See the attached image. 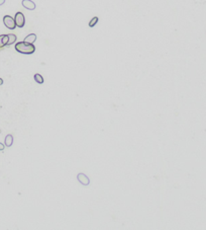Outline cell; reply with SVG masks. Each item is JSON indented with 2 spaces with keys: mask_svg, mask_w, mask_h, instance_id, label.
<instances>
[{
  "mask_svg": "<svg viewBox=\"0 0 206 230\" xmlns=\"http://www.w3.org/2000/svg\"><path fill=\"white\" fill-rule=\"evenodd\" d=\"M15 50L18 53L23 55H31L35 52V47L34 44H28V43L18 42L15 44Z\"/></svg>",
  "mask_w": 206,
  "mask_h": 230,
  "instance_id": "1",
  "label": "cell"
},
{
  "mask_svg": "<svg viewBox=\"0 0 206 230\" xmlns=\"http://www.w3.org/2000/svg\"><path fill=\"white\" fill-rule=\"evenodd\" d=\"M3 23H4V25L9 29H14L16 28L14 18L10 15H5L4 17H3Z\"/></svg>",
  "mask_w": 206,
  "mask_h": 230,
  "instance_id": "2",
  "label": "cell"
},
{
  "mask_svg": "<svg viewBox=\"0 0 206 230\" xmlns=\"http://www.w3.org/2000/svg\"><path fill=\"white\" fill-rule=\"evenodd\" d=\"M14 21H15V25L17 28L21 29L25 25V18H24V15H23L22 12H16L15 13Z\"/></svg>",
  "mask_w": 206,
  "mask_h": 230,
  "instance_id": "3",
  "label": "cell"
},
{
  "mask_svg": "<svg viewBox=\"0 0 206 230\" xmlns=\"http://www.w3.org/2000/svg\"><path fill=\"white\" fill-rule=\"evenodd\" d=\"M77 179L79 181V182H80V184L83 185V186H88V185H90V179H89L88 176L86 175L85 173H83V172L78 173Z\"/></svg>",
  "mask_w": 206,
  "mask_h": 230,
  "instance_id": "4",
  "label": "cell"
},
{
  "mask_svg": "<svg viewBox=\"0 0 206 230\" xmlns=\"http://www.w3.org/2000/svg\"><path fill=\"white\" fill-rule=\"evenodd\" d=\"M22 6L25 9H28V10H35V3L32 1V0H22L21 1Z\"/></svg>",
  "mask_w": 206,
  "mask_h": 230,
  "instance_id": "5",
  "label": "cell"
},
{
  "mask_svg": "<svg viewBox=\"0 0 206 230\" xmlns=\"http://www.w3.org/2000/svg\"><path fill=\"white\" fill-rule=\"evenodd\" d=\"M36 41V35L35 34H29L28 36H26L24 38V42L28 43V44H34Z\"/></svg>",
  "mask_w": 206,
  "mask_h": 230,
  "instance_id": "6",
  "label": "cell"
},
{
  "mask_svg": "<svg viewBox=\"0 0 206 230\" xmlns=\"http://www.w3.org/2000/svg\"><path fill=\"white\" fill-rule=\"evenodd\" d=\"M7 42H8V35H0V49L7 46Z\"/></svg>",
  "mask_w": 206,
  "mask_h": 230,
  "instance_id": "7",
  "label": "cell"
},
{
  "mask_svg": "<svg viewBox=\"0 0 206 230\" xmlns=\"http://www.w3.org/2000/svg\"><path fill=\"white\" fill-rule=\"evenodd\" d=\"M13 144V136L11 134H8L5 137V141H4V145L6 147H10Z\"/></svg>",
  "mask_w": 206,
  "mask_h": 230,
  "instance_id": "8",
  "label": "cell"
},
{
  "mask_svg": "<svg viewBox=\"0 0 206 230\" xmlns=\"http://www.w3.org/2000/svg\"><path fill=\"white\" fill-rule=\"evenodd\" d=\"M16 36L14 34H9L8 35V42H7V46H10L12 44H14L16 42Z\"/></svg>",
  "mask_w": 206,
  "mask_h": 230,
  "instance_id": "9",
  "label": "cell"
},
{
  "mask_svg": "<svg viewBox=\"0 0 206 230\" xmlns=\"http://www.w3.org/2000/svg\"><path fill=\"white\" fill-rule=\"evenodd\" d=\"M34 78H35V81L38 82L39 84H42V83L45 82L44 77H42V76L41 74H39V73H36V74H35Z\"/></svg>",
  "mask_w": 206,
  "mask_h": 230,
  "instance_id": "10",
  "label": "cell"
},
{
  "mask_svg": "<svg viewBox=\"0 0 206 230\" xmlns=\"http://www.w3.org/2000/svg\"><path fill=\"white\" fill-rule=\"evenodd\" d=\"M98 19H99V18L97 17V16H94V17H93V18L91 19V21H89V26H90V28H93V26H95L96 23L98 22Z\"/></svg>",
  "mask_w": 206,
  "mask_h": 230,
  "instance_id": "11",
  "label": "cell"
},
{
  "mask_svg": "<svg viewBox=\"0 0 206 230\" xmlns=\"http://www.w3.org/2000/svg\"><path fill=\"white\" fill-rule=\"evenodd\" d=\"M4 147H5V145L0 142V151H3V150H4Z\"/></svg>",
  "mask_w": 206,
  "mask_h": 230,
  "instance_id": "12",
  "label": "cell"
},
{
  "mask_svg": "<svg viewBox=\"0 0 206 230\" xmlns=\"http://www.w3.org/2000/svg\"><path fill=\"white\" fill-rule=\"evenodd\" d=\"M4 3H5V0H0V6L3 5Z\"/></svg>",
  "mask_w": 206,
  "mask_h": 230,
  "instance_id": "13",
  "label": "cell"
},
{
  "mask_svg": "<svg viewBox=\"0 0 206 230\" xmlns=\"http://www.w3.org/2000/svg\"><path fill=\"white\" fill-rule=\"evenodd\" d=\"M2 84H3V79L0 78V85H2Z\"/></svg>",
  "mask_w": 206,
  "mask_h": 230,
  "instance_id": "14",
  "label": "cell"
}]
</instances>
